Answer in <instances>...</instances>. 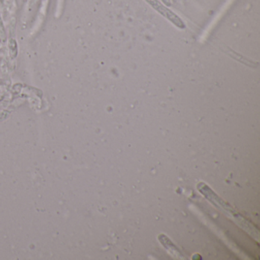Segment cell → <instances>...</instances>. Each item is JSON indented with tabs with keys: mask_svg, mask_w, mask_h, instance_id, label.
Returning <instances> with one entry per match:
<instances>
[{
	"mask_svg": "<svg viewBox=\"0 0 260 260\" xmlns=\"http://www.w3.org/2000/svg\"><path fill=\"white\" fill-rule=\"evenodd\" d=\"M146 1H147L155 10H157L162 16H165L169 20L171 21L176 26L179 27V28H184L185 27L182 21L175 13L166 8L162 4H159L157 0H146Z\"/></svg>",
	"mask_w": 260,
	"mask_h": 260,
	"instance_id": "6da1fadb",
	"label": "cell"
},
{
	"mask_svg": "<svg viewBox=\"0 0 260 260\" xmlns=\"http://www.w3.org/2000/svg\"><path fill=\"white\" fill-rule=\"evenodd\" d=\"M0 33H1V34H4V24H3L2 18H1V16H0Z\"/></svg>",
	"mask_w": 260,
	"mask_h": 260,
	"instance_id": "7a4b0ae2",
	"label": "cell"
}]
</instances>
